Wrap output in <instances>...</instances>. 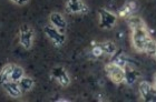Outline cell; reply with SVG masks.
Returning <instances> with one entry per match:
<instances>
[{"label":"cell","mask_w":156,"mask_h":102,"mask_svg":"<svg viewBox=\"0 0 156 102\" xmlns=\"http://www.w3.org/2000/svg\"><path fill=\"white\" fill-rule=\"evenodd\" d=\"M138 91H139V94H141L142 99L144 101H153L154 100V91L155 89L151 86L149 83L145 82V81H142L139 86H138Z\"/></svg>","instance_id":"obj_8"},{"label":"cell","mask_w":156,"mask_h":102,"mask_svg":"<svg viewBox=\"0 0 156 102\" xmlns=\"http://www.w3.org/2000/svg\"><path fill=\"white\" fill-rule=\"evenodd\" d=\"M24 76H25V72H24V69H22L21 67L14 64V68H12V70H11L10 80L18 82V81L20 80Z\"/></svg>","instance_id":"obj_16"},{"label":"cell","mask_w":156,"mask_h":102,"mask_svg":"<svg viewBox=\"0 0 156 102\" xmlns=\"http://www.w3.org/2000/svg\"><path fill=\"white\" fill-rule=\"evenodd\" d=\"M154 89H155V91H156V73H155V76H154Z\"/></svg>","instance_id":"obj_21"},{"label":"cell","mask_w":156,"mask_h":102,"mask_svg":"<svg viewBox=\"0 0 156 102\" xmlns=\"http://www.w3.org/2000/svg\"><path fill=\"white\" fill-rule=\"evenodd\" d=\"M91 52H93V55H94L95 57H100V56L104 53L99 44H96V46H94V47H93V51H91Z\"/></svg>","instance_id":"obj_19"},{"label":"cell","mask_w":156,"mask_h":102,"mask_svg":"<svg viewBox=\"0 0 156 102\" xmlns=\"http://www.w3.org/2000/svg\"><path fill=\"white\" fill-rule=\"evenodd\" d=\"M134 9H135V4L133 1H131V2H128V4H125L122 9H119L118 15H119V17H123V18L129 17V16L132 15V12L134 11Z\"/></svg>","instance_id":"obj_17"},{"label":"cell","mask_w":156,"mask_h":102,"mask_svg":"<svg viewBox=\"0 0 156 102\" xmlns=\"http://www.w3.org/2000/svg\"><path fill=\"white\" fill-rule=\"evenodd\" d=\"M98 15H99V27L102 29H112L116 25L117 17L110 11L100 9L98 11Z\"/></svg>","instance_id":"obj_4"},{"label":"cell","mask_w":156,"mask_h":102,"mask_svg":"<svg viewBox=\"0 0 156 102\" xmlns=\"http://www.w3.org/2000/svg\"><path fill=\"white\" fill-rule=\"evenodd\" d=\"M19 41L25 49H30L33 41V30L28 25H22L19 29Z\"/></svg>","instance_id":"obj_3"},{"label":"cell","mask_w":156,"mask_h":102,"mask_svg":"<svg viewBox=\"0 0 156 102\" xmlns=\"http://www.w3.org/2000/svg\"><path fill=\"white\" fill-rule=\"evenodd\" d=\"M127 22H128L132 30L138 29V28H145L146 27L145 22L143 21L139 17H136V16H129L128 19H127Z\"/></svg>","instance_id":"obj_13"},{"label":"cell","mask_w":156,"mask_h":102,"mask_svg":"<svg viewBox=\"0 0 156 102\" xmlns=\"http://www.w3.org/2000/svg\"><path fill=\"white\" fill-rule=\"evenodd\" d=\"M154 56H155V58H156V52H155V55H154Z\"/></svg>","instance_id":"obj_22"},{"label":"cell","mask_w":156,"mask_h":102,"mask_svg":"<svg viewBox=\"0 0 156 102\" xmlns=\"http://www.w3.org/2000/svg\"><path fill=\"white\" fill-rule=\"evenodd\" d=\"M66 9L69 14H87L88 7L81 0H67Z\"/></svg>","instance_id":"obj_7"},{"label":"cell","mask_w":156,"mask_h":102,"mask_svg":"<svg viewBox=\"0 0 156 102\" xmlns=\"http://www.w3.org/2000/svg\"><path fill=\"white\" fill-rule=\"evenodd\" d=\"M99 46L102 48L103 52L106 53V55L113 56L117 51L116 44H114L113 41H104L102 44H99Z\"/></svg>","instance_id":"obj_15"},{"label":"cell","mask_w":156,"mask_h":102,"mask_svg":"<svg viewBox=\"0 0 156 102\" xmlns=\"http://www.w3.org/2000/svg\"><path fill=\"white\" fill-rule=\"evenodd\" d=\"M105 71L107 76L114 83H122L125 80V71L124 68L117 66L113 62H109L105 66Z\"/></svg>","instance_id":"obj_2"},{"label":"cell","mask_w":156,"mask_h":102,"mask_svg":"<svg viewBox=\"0 0 156 102\" xmlns=\"http://www.w3.org/2000/svg\"><path fill=\"white\" fill-rule=\"evenodd\" d=\"M113 56H114V57H113L112 61H110V62L115 63V64H117V66L122 67V68H124V67L127 64L126 58H125V56H124L122 52H118V53H116V52H115V53H114Z\"/></svg>","instance_id":"obj_18"},{"label":"cell","mask_w":156,"mask_h":102,"mask_svg":"<svg viewBox=\"0 0 156 102\" xmlns=\"http://www.w3.org/2000/svg\"><path fill=\"white\" fill-rule=\"evenodd\" d=\"M10 1H12L14 4H18V6H24V4H26L29 0H10Z\"/></svg>","instance_id":"obj_20"},{"label":"cell","mask_w":156,"mask_h":102,"mask_svg":"<svg viewBox=\"0 0 156 102\" xmlns=\"http://www.w3.org/2000/svg\"><path fill=\"white\" fill-rule=\"evenodd\" d=\"M18 83H19L20 89H21V92H22V93H25V92H28V91H30V90L33 89L35 82H33V80L30 78V76H24L21 79L18 81Z\"/></svg>","instance_id":"obj_12"},{"label":"cell","mask_w":156,"mask_h":102,"mask_svg":"<svg viewBox=\"0 0 156 102\" xmlns=\"http://www.w3.org/2000/svg\"><path fill=\"white\" fill-rule=\"evenodd\" d=\"M124 71H125V80L124 81L129 86L134 84L137 80V78L139 76V72L129 64H126L124 67Z\"/></svg>","instance_id":"obj_11"},{"label":"cell","mask_w":156,"mask_h":102,"mask_svg":"<svg viewBox=\"0 0 156 102\" xmlns=\"http://www.w3.org/2000/svg\"><path fill=\"white\" fill-rule=\"evenodd\" d=\"M51 76L62 87H67L70 83V78H69L67 71L62 67H55V68H53Z\"/></svg>","instance_id":"obj_6"},{"label":"cell","mask_w":156,"mask_h":102,"mask_svg":"<svg viewBox=\"0 0 156 102\" xmlns=\"http://www.w3.org/2000/svg\"><path fill=\"white\" fill-rule=\"evenodd\" d=\"M44 31L45 33H46V36L53 41V44H54L55 46L59 47V46H62V44H65L66 36L60 30L57 29V28H55L53 26H47V27H45Z\"/></svg>","instance_id":"obj_5"},{"label":"cell","mask_w":156,"mask_h":102,"mask_svg":"<svg viewBox=\"0 0 156 102\" xmlns=\"http://www.w3.org/2000/svg\"><path fill=\"white\" fill-rule=\"evenodd\" d=\"M132 42L139 52H145L148 56H154L156 52V42L145 28L132 30Z\"/></svg>","instance_id":"obj_1"},{"label":"cell","mask_w":156,"mask_h":102,"mask_svg":"<svg viewBox=\"0 0 156 102\" xmlns=\"http://www.w3.org/2000/svg\"><path fill=\"white\" fill-rule=\"evenodd\" d=\"M14 68V64H6V66L1 69L0 71V84L5 83V82H7V81L10 80V76H11V70Z\"/></svg>","instance_id":"obj_14"},{"label":"cell","mask_w":156,"mask_h":102,"mask_svg":"<svg viewBox=\"0 0 156 102\" xmlns=\"http://www.w3.org/2000/svg\"><path fill=\"white\" fill-rule=\"evenodd\" d=\"M49 20H50V23L53 27L57 28L58 30H64L67 26V22H66L65 18L62 14L59 12H51L50 16H49Z\"/></svg>","instance_id":"obj_10"},{"label":"cell","mask_w":156,"mask_h":102,"mask_svg":"<svg viewBox=\"0 0 156 102\" xmlns=\"http://www.w3.org/2000/svg\"><path fill=\"white\" fill-rule=\"evenodd\" d=\"M1 86L4 87L5 91L7 92L11 98H19L21 95V89L19 87V83L16 82V81L9 80L7 82H5V83H2Z\"/></svg>","instance_id":"obj_9"}]
</instances>
